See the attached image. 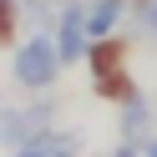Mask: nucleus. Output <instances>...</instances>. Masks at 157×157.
Listing matches in <instances>:
<instances>
[{"label": "nucleus", "mask_w": 157, "mask_h": 157, "mask_svg": "<svg viewBox=\"0 0 157 157\" xmlns=\"http://www.w3.org/2000/svg\"><path fill=\"white\" fill-rule=\"evenodd\" d=\"M56 127V101H31V106H5L0 112V147L15 152V147L36 142L41 132Z\"/></svg>", "instance_id": "3"}, {"label": "nucleus", "mask_w": 157, "mask_h": 157, "mask_svg": "<svg viewBox=\"0 0 157 157\" xmlns=\"http://www.w3.org/2000/svg\"><path fill=\"white\" fill-rule=\"evenodd\" d=\"M86 71H91V91L112 106H127L142 86L132 76V36H101L91 41V56H86Z\"/></svg>", "instance_id": "1"}, {"label": "nucleus", "mask_w": 157, "mask_h": 157, "mask_svg": "<svg viewBox=\"0 0 157 157\" xmlns=\"http://www.w3.org/2000/svg\"><path fill=\"white\" fill-rule=\"evenodd\" d=\"M117 127H122V142H132V147H147V142H152V101H147V96L137 91L132 101L122 106Z\"/></svg>", "instance_id": "6"}, {"label": "nucleus", "mask_w": 157, "mask_h": 157, "mask_svg": "<svg viewBox=\"0 0 157 157\" xmlns=\"http://www.w3.org/2000/svg\"><path fill=\"white\" fill-rule=\"evenodd\" d=\"M61 71H66V61L56 51L51 31H31L21 46H10V76L21 91H51L61 81Z\"/></svg>", "instance_id": "2"}, {"label": "nucleus", "mask_w": 157, "mask_h": 157, "mask_svg": "<svg viewBox=\"0 0 157 157\" xmlns=\"http://www.w3.org/2000/svg\"><path fill=\"white\" fill-rule=\"evenodd\" d=\"M81 147H86V137L76 132V127H51V132H41L36 142L15 147L10 157H81Z\"/></svg>", "instance_id": "5"}, {"label": "nucleus", "mask_w": 157, "mask_h": 157, "mask_svg": "<svg viewBox=\"0 0 157 157\" xmlns=\"http://www.w3.org/2000/svg\"><path fill=\"white\" fill-rule=\"evenodd\" d=\"M127 5H132V10H137V5H142V0H127Z\"/></svg>", "instance_id": "12"}, {"label": "nucleus", "mask_w": 157, "mask_h": 157, "mask_svg": "<svg viewBox=\"0 0 157 157\" xmlns=\"http://www.w3.org/2000/svg\"><path fill=\"white\" fill-rule=\"evenodd\" d=\"M0 112H5V101H0Z\"/></svg>", "instance_id": "13"}, {"label": "nucleus", "mask_w": 157, "mask_h": 157, "mask_svg": "<svg viewBox=\"0 0 157 157\" xmlns=\"http://www.w3.org/2000/svg\"><path fill=\"white\" fill-rule=\"evenodd\" d=\"M25 25L21 0H0V46H15V31Z\"/></svg>", "instance_id": "9"}, {"label": "nucleus", "mask_w": 157, "mask_h": 157, "mask_svg": "<svg viewBox=\"0 0 157 157\" xmlns=\"http://www.w3.org/2000/svg\"><path fill=\"white\" fill-rule=\"evenodd\" d=\"M61 5L66 0H21V15L31 21V31H51L56 15H61Z\"/></svg>", "instance_id": "8"}, {"label": "nucleus", "mask_w": 157, "mask_h": 157, "mask_svg": "<svg viewBox=\"0 0 157 157\" xmlns=\"http://www.w3.org/2000/svg\"><path fill=\"white\" fill-rule=\"evenodd\" d=\"M127 15H132L127 0H86V31H91V41L117 36V25H122Z\"/></svg>", "instance_id": "7"}, {"label": "nucleus", "mask_w": 157, "mask_h": 157, "mask_svg": "<svg viewBox=\"0 0 157 157\" xmlns=\"http://www.w3.org/2000/svg\"><path fill=\"white\" fill-rule=\"evenodd\" d=\"M51 36H56V51H61V61H66V66H71V61H86V56H91L86 0H66V5H61V15H56V25H51Z\"/></svg>", "instance_id": "4"}, {"label": "nucleus", "mask_w": 157, "mask_h": 157, "mask_svg": "<svg viewBox=\"0 0 157 157\" xmlns=\"http://www.w3.org/2000/svg\"><path fill=\"white\" fill-rule=\"evenodd\" d=\"M106 157H142V147H132V142H117Z\"/></svg>", "instance_id": "10"}, {"label": "nucleus", "mask_w": 157, "mask_h": 157, "mask_svg": "<svg viewBox=\"0 0 157 157\" xmlns=\"http://www.w3.org/2000/svg\"><path fill=\"white\" fill-rule=\"evenodd\" d=\"M142 157H157V137H152V142H147V147H142Z\"/></svg>", "instance_id": "11"}]
</instances>
